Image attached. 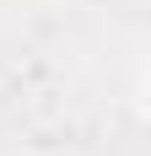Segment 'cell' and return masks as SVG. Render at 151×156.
I'll return each mask as SVG.
<instances>
[]
</instances>
